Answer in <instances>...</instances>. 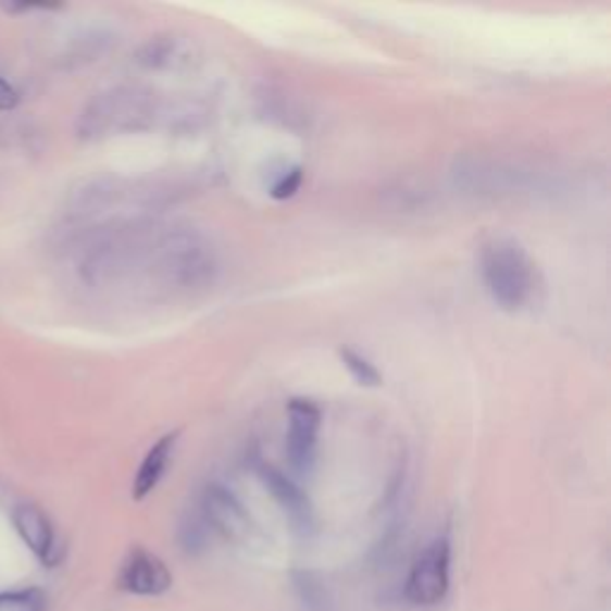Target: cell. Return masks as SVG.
Wrapping results in <instances>:
<instances>
[{"mask_svg": "<svg viewBox=\"0 0 611 611\" xmlns=\"http://www.w3.org/2000/svg\"><path fill=\"white\" fill-rule=\"evenodd\" d=\"M220 259L213 241L191 227H161L149 283L167 295H197L215 285Z\"/></svg>", "mask_w": 611, "mask_h": 611, "instance_id": "1", "label": "cell"}, {"mask_svg": "<svg viewBox=\"0 0 611 611\" xmlns=\"http://www.w3.org/2000/svg\"><path fill=\"white\" fill-rule=\"evenodd\" d=\"M167 120V108L153 89L137 84L110 87L84 105L77 120L79 139L101 141L117 134H134L155 127Z\"/></svg>", "mask_w": 611, "mask_h": 611, "instance_id": "2", "label": "cell"}, {"mask_svg": "<svg viewBox=\"0 0 611 611\" xmlns=\"http://www.w3.org/2000/svg\"><path fill=\"white\" fill-rule=\"evenodd\" d=\"M481 277L490 299L509 313L528 309L540 291V271L511 237H495L481 249Z\"/></svg>", "mask_w": 611, "mask_h": 611, "instance_id": "3", "label": "cell"}, {"mask_svg": "<svg viewBox=\"0 0 611 611\" xmlns=\"http://www.w3.org/2000/svg\"><path fill=\"white\" fill-rule=\"evenodd\" d=\"M451 583V543L439 535L413 559L404 581V597L413 607H437L447 600Z\"/></svg>", "mask_w": 611, "mask_h": 611, "instance_id": "4", "label": "cell"}, {"mask_svg": "<svg viewBox=\"0 0 611 611\" xmlns=\"http://www.w3.org/2000/svg\"><path fill=\"white\" fill-rule=\"evenodd\" d=\"M201 519L208 531L217 533L229 543L253 545L261 537L259 525L251 519L249 509L223 483H208L201 497Z\"/></svg>", "mask_w": 611, "mask_h": 611, "instance_id": "5", "label": "cell"}, {"mask_svg": "<svg viewBox=\"0 0 611 611\" xmlns=\"http://www.w3.org/2000/svg\"><path fill=\"white\" fill-rule=\"evenodd\" d=\"M287 459L289 466L299 475H309L317 457V433H321L323 415L311 399L295 397L287 407Z\"/></svg>", "mask_w": 611, "mask_h": 611, "instance_id": "6", "label": "cell"}, {"mask_svg": "<svg viewBox=\"0 0 611 611\" xmlns=\"http://www.w3.org/2000/svg\"><path fill=\"white\" fill-rule=\"evenodd\" d=\"M117 588L134 597H163L173 588V571L146 547H132L120 564Z\"/></svg>", "mask_w": 611, "mask_h": 611, "instance_id": "7", "label": "cell"}, {"mask_svg": "<svg viewBox=\"0 0 611 611\" xmlns=\"http://www.w3.org/2000/svg\"><path fill=\"white\" fill-rule=\"evenodd\" d=\"M137 65L153 72H179L199 65L201 46L189 34L163 32L151 36L134 55Z\"/></svg>", "mask_w": 611, "mask_h": 611, "instance_id": "8", "label": "cell"}, {"mask_svg": "<svg viewBox=\"0 0 611 611\" xmlns=\"http://www.w3.org/2000/svg\"><path fill=\"white\" fill-rule=\"evenodd\" d=\"M255 473H259L261 483L265 485V490L273 495L277 507L285 511V516L289 519L291 528L299 535L309 537L315 533V511L309 495H306L301 487L285 475L279 469L271 466V463L259 461L255 463Z\"/></svg>", "mask_w": 611, "mask_h": 611, "instance_id": "9", "label": "cell"}, {"mask_svg": "<svg viewBox=\"0 0 611 611\" xmlns=\"http://www.w3.org/2000/svg\"><path fill=\"white\" fill-rule=\"evenodd\" d=\"M12 523L22 537V543L32 549V554L41 561L43 566H58L63 559V547H60L58 533L51 519L34 504H17L12 509Z\"/></svg>", "mask_w": 611, "mask_h": 611, "instance_id": "10", "label": "cell"}, {"mask_svg": "<svg viewBox=\"0 0 611 611\" xmlns=\"http://www.w3.org/2000/svg\"><path fill=\"white\" fill-rule=\"evenodd\" d=\"M177 439H179V433H167L158 439L149 451H146L141 466H139L137 475H134V483H132V497L137 499V502L149 497L155 487L161 485L163 475L167 473L170 461H173V457H175Z\"/></svg>", "mask_w": 611, "mask_h": 611, "instance_id": "11", "label": "cell"}, {"mask_svg": "<svg viewBox=\"0 0 611 611\" xmlns=\"http://www.w3.org/2000/svg\"><path fill=\"white\" fill-rule=\"evenodd\" d=\"M339 359L345 363V369L349 371V375L363 387H381L383 385V375L381 371L375 369V365L361 357L359 351L353 349H339Z\"/></svg>", "mask_w": 611, "mask_h": 611, "instance_id": "12", "label": "cell"}, {"mask_svg": "<svg viewBox=\"0 0 611 611\" xmlns=\"http://www.w3.org/2000/svg\"><path fill=\"white\" fill-rule=\"evenodd\" d=\"M48 597L41 588H20L0 593V611H46Z\"/></svg>", "mask_w": 611, "mask_h": 611, "instance_id": "13", "label": "cell"}, {"mask_svg": "<svg viewBox=\"0 0 611 611\" xmlns=\"http://www.w3.org/2000/svg\"><path fill=\"white\" fill-rule=\"evenodd\" d=\"M208 525L201 516H194V519H187L185 523H182V528H179V545L182 549H185L187 554H199L205 549L208 545Z\"/></svg>", "mask_w": 611, "mask_h": 611, "instance_id": "14", "label": "cell"}, {"mask_svg": "<svg viewBox=\"0 0 611 611\" xmlns=\"http://www.w3.org/2000/svg\"><path fill=\"white\" fill-rule=\"evenodd\" d=\"M295 583H297V590H299L301 602L309 607L311 611L325 607V590H323L321 581H317L313 573H309V571L297 573Z\"/></svg>", "mask_w": 611, "mask_h": 611, "instance_id": "15", "label": "cell"}, {"mask_svg": "<svg viewBox=\"0 0 611 611\" xmlns=\"http://www.w3.org/2000/svg\"><path fill=\"white\" fill-rule=\"evenodd\" d=\"M301 182H303V170L299 165L287 167L277 175V179L271 185V197L279 199V201L291 199L301 189Z\"/></svg>", "mask_w": 611, "mask_h": 611, "instance_id": "16", "label": "cell"}, {"mask_svg": "<svg viewBox=\"0 0 611 611\" xmlns=\"http://www.w3.org/2000/svg\"><path fill=\"white\" fill-rule=\"evenodd\" d=\"M17 103H20V93L10 82L0 77V113H10V110L17 108Z\"/></svg>", "mask_w": 611, "mask_h": 611, "instance_id": "17", "label": "cell"}]
</instances>
